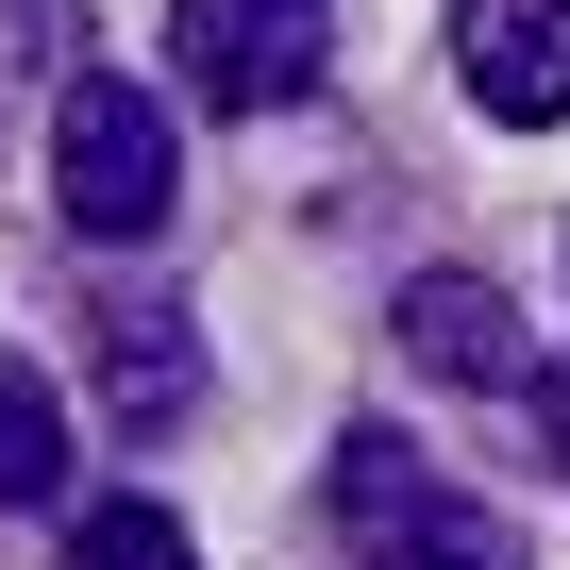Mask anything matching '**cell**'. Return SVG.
Here are the masks:
<instances>
[{
	"label": "cell",
	"instance_id": "cell-1",
	"mask_svg": "<svg viewBox=\"0 0 570 570\" xmlns=\"http://www.w3.org/2000/svg\"><path fill=\"white\" fill-rule=\"evenodd\" d=\"M320 503H336V537H353L370 570H520V520H503L487 487H453V470H436L420 436H386V420L336 436Z\"/></svg>",
	"mask_w": 570,
	"mask_h": 570
},
{
	"label": "cell",
	"instance_id": "cell-9",
	"mask_svg": "<svg viewBox=\"0 0 570 570\" xmlns=\"http://www.w3.org/2000/svg\"><path fill=\"white\" fill-rule=\"evenodd\" d=\"M537 436H553V453H570V353H553V370H537Z\"/></svg>",
	"mask_w": 570,
	"mask_h": 570
},
{
	"label": "cell",
	"instance_id": "cell-4",
	"mask_svg": "<svg viewBox=\"0 0 570 570\" xmlns=\"http://www.w3.org/2000/svg\"><path fill=\"white\" fill-rule=\"evenodd\" d=\"M386 336H403V370H420V386H470V403H537V370H553L487 268H420L403 303H386Z\"/></svg>",
	"mask_w": 570,
	"mask_h": 570
},
{
	"label": "cell",
	"instance_id": "cell-7",
	"mask_svg": "<svg viewBox=\"0 0 570 570\" xmlns=\"http://www.w3.org/2000/svg\"><path fill=\"white\" fill-rule=\"evenodd\" d=\"M68 487V403L35 353H0V503H51Z\"/></svg>",
	"mask_w": 570,
	"mask_h": 570
},
{
	"label": "cell",
	"instance_id": "cell-3",
	"mask_svg": "<svg viewBox=\"0 0 570 570\" xmlns=\"http://www.w3.org/2000/svg\"><path fill=\"white\" fill-rule=\"evenodd\" d=\"M168 51H185V101L285 118V101H320L336 18H320V0H168Z\"/></svg>",
	"mask_w": 570,
	"mask_h": 570
},
{
	"label": "cell",
	"instance_id": "cell-5",
	"mask_svg": "<svg viewBox=\"0 0 570 570\" xmlns=\"http://www.w3.org/2000/svg\"><path fill=\"white\" fill-rule=\"evenodd\" d=\"M453 85L487 135H553L570 118V0H453Z\"/></svg>",
	"mask_w": 570,
	"mask_h": 570
},
{
	"label": "cell",
	"instance_id": "cell-8",
	"mask_svg": "<svg viewBox=\"0 0 570 570\" xmlns=\"http://www.w3.org/2000/svg\"><path fill=\"white\" fill-rule=\"evenodd\" d=\"M68 570H202V537L168 503H85L68 520Z\"/></svg>",
	"mask_w": 570,
	"mask_h": 570
},
{
	"label": "cell",
	"instance_id": "cell-2",
	"mask_svg": "<svg viewBox=\"0 0 570 570\" xmlns=\"http://www.w3.org/2000/svg\"><path fill=\"white\" fill-rule=\"evenodd\" d=\"M168 185H185V135H168V101L135 85V68H68L51 85V202H68V235H168Z\"/></svg>",
	"mask_w": 570,
	"mask_h": 570
},
{
	"label": "cell",
	"instance_id": "cell-6",
	"mask_svg": "<svg viewBox=\"0 0 570 570\" xmlns=\"http://www.w3.org/2000/svg\"><path fill=\"white\" fill-rule=\"evenodd\" d=\"M101 403H118L135 436H168V420L202 403V320H185V303H101Z\"/></svg>",
	"mask_w": 570,
	"mask_h": 570
}]
</instances>
